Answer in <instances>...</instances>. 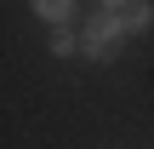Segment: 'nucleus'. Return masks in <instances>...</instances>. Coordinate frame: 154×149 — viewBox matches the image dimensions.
<instances>
[{
	"mask_svg": "<svg viewBox=\"0 0 154 149\" xmlns=\"http://www.w3.org/2000/svg\"><path fill=\"white\" fill-rule=\"evenodd\" d=\"M120 40H126L120 11H97L91 23H80V52H86V57H97V63H109V57L120 52Z\"/></svg>",
	"mask_w": 154,
	"mask_h": 149,
	"instance_id": "obj_1",
	"label": "nucleus"
},
{
	"mask_svg": "<svg viewBox=\"0 0 154 149\" xmlns=\"http://www.w3.org/2000/svg\"><path fill=\"white\" fill-rule=\"evenodd\" d=\"M120 23H126V34H143L154 23V6L149 0H131V6H120Z\"/></svg>",
	"mask_w": 154,
	"mask_h": 149,
	"instance_id": "obj_2",
	"label": "nucleus"
},
{
	"mask_svg": "<svg viewBox=\"0 0 154 149\" xmlns=\"http://www.w3.org/2000/svg\"><path fill=\"white\" fill-rule=\"evenodd\" d=\"M34 11H40L46 23H69V17H74V0H34Z\"/></svg>",
	"mask_w": 154,
	"mask_h": 149,
	"instance_id": "obj_3",
	"label": "nucleus"
},
{
	"mask_svg": "<svg viewBox=\"0 0 154 149\" xmlns=\"http://www.w3.org/2000/svg\"><path fill=\"white\" fill-rule=\"evenodd\" d=\"M74 46H80V40H74L69 29H57V34H51V52H57V57H74Z\"/></svg>",
	"mask_w": 154,
	"mask_h": 149,
	"instance_id": "obj_4",
	"label": "nucleus"
},
{
	"mask_svg": "<svg viewBox=\"0 0 154 149\" xmlns=\"http://www.w3.org/2000/svg\"><path fill=\"white\" fill-rule=\"evenodd\" d=\"M103 6H109V11H120V6H131V0H103Z\"/></svg>",
	"mask_w": 154,
	"mask_h": 149,
	"instance_id": "obj_5",
	"label": "nucleus"
}]
</instances>
